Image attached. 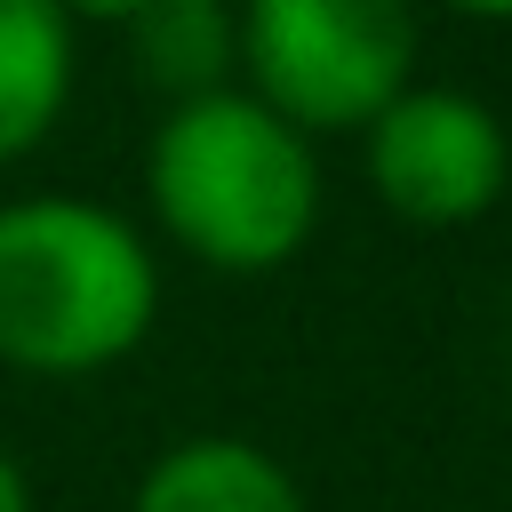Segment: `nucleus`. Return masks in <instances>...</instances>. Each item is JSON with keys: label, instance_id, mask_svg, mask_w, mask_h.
<instances>
[{"label": "nucleus", "instance_id": "f257e3e1", "mask_svg": "<svg viewBox=\"0 0 512 512\" xmlns=\"http://www.w3.org/2000/svg\"><path fill=\"white\" fill-rule=\"evenodd\" d=\"M144 192L160 232L208 272H280L320 224V160L248 88L168 104L144 152Z\"/></svg>", "mask_w": 512, "mask_h": 512}, {"label": "nucleus", "instance_id": "423d86ee", "mask_svg": "<svg viewBox=\"0 0 512 512\" xmlns=\"http://www.w3.org/2000/svg\"><path fill=\"white\" fill-rule=\"evenodd\" d=\"M72 104V16L56 0H0V168L24 160Z\"/></svg>", "mask_w": 512, "mask_h": 512}, {"label": "nucleus", "instance_id": "0eeeda50", "mask_svg": "<svg viewBox=\"0 0 512 512\" xmlns=\"http://www.w3.org/2000/svg\"><path fill=\"white\" fill-rule=\"evenodd\" d=\"M136 40V64L152 88H168L176 104L192 96H216L232 88V64H240V32H232V8L224 0H152L136 24H120Z\"/></svg>", "mask_w": 512, "mask_h": 512}, {"label": "nucleus", "instance_id": "7ed1b4c3", "mask_svg": "<svg viewBox=\"0 0 512 512\" xmlns=\"http://www.w3.org/2000/svg\"><path fill=\"white\" fill-rule=\"evenodd\" d=\"M240 72L296 136L368 128L416 72V0H240Z\"/></svg>", "mask_w": 512, "mask_h": 512}, {"label": "nucleus", "instance_id": "6e6552de", "mask_svg": "<svg viewBox=\"0 0 512 512\" xmlns=\"http://www.w3.org/2000/svg\"><path fill=\"white\" fill-rule=\"evenodd\" d=\"M56 8H64L72 24H136L152 0H56Z\"/></svg>", "mask_w": 512, "mask_h": 512}, {"label": "nucleus", "instance_id": "9d476101", "mask_svg": "<svg viewBox=\"0 0 512 512\" xmlns=\"http://www.w3.org/2000/svg\"><path fill=\"white\" fill-rule=\"evenodd\" d=\"M456 16H488V24H512V0H448Z\"/></svg>", "mask_w": 512, "mask_h": 512}, {"label": "nucleus", "instance_id": "1a4fd4ad", "mask_svg": "<svg viewBox=\"0 0 512 512\" xmlns=\"http://www.w3.org/2000/svg\"><path fill=\"white\" fill-rule=\"evenodd\" d=\"M0 512H32V480H24V464L0 448Z\"/></svg>", "mask_w": 512, "mask_h": 512}, {"label": "nucleus", "instance_id": "20e7f679", "mask_svg": "<svg viewBox=\"0 0 512 512\" xmlns=\"http://www.w3.org/2000/svg\"><path fill=\"white\" fill-rule=\"evenodd\" d=\"M360 160H368L376 200L432 232L488 216L512 184L504 120L464 88H416V80L360 128Z\"/></svg>", "mask_w": 512, "mask_h": 512}, {"label": "nucleus", "instance_id": "39448f33", "mask_svg": "<svg viewBox=\"0 0 512 512\" xmlns=\"http://www.w3.org/2000/svg\"><path fill=\"white\" fill-rule=\"evenodd\" d=\"M128 512H304V488L272 448L240 432H192L144 464Z\"/></svg>", "mask_w": 512, "mask_h": 512}, {"label": "nucleus", "instance_id": "f03ea898", "mask_svg": "<svg viewBox=\"0 0 512 512\" xmlns=\"http://www.w3.org/2000/svg\"><path fill=\"white\" fill-rule=\"evenodd\" d=\"M160 320V264L144 232L80 192L0 200V368L96 376Z\"/></svg>", "mask_w": 512, "mask_h": 512}]
</instances>
